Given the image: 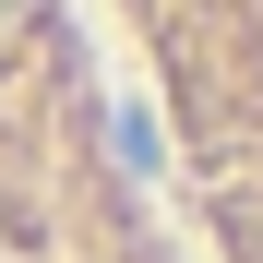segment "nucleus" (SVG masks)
Instances as JSON below:
<instances>
[{
	"label": "nucleus",
	"instance_id": "1",
	"mask_svg": "<svg viewBox=\"0 0 263 263\" xmlns=\"http://www.w3.org/2000/svg\"><path fill=\"white\" fill-rule=\"evenodd\" d=\"M0 263H203L84 0H0Z\"/></svg>",
	"mask_w": 263,
	"mask_h": 263
},
{
	"label": "nucleus",
	"instance_id": "2",
	"mask_svg": "<svg viewBox=\"0 0 263 263\" xmlns=\"http://www.w3.org/2000/svg\"><path fill=\"white\" fill-rule=\"evenodd\" d=\"M167 203L203 263H263V0H108Z\"/></svg>",
	"mask_w": 263,
	"mask_h": 263
}]
</instances>
